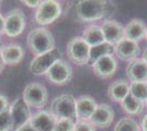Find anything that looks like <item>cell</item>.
<instances>
[{"label": "cell", "mask_w": 147, "mask_h": 131, "mask_svg": "<svg viewBox=\"0 0 147 131\" xmlns=\"http://www.w3.org/2000/svg\"><path fill=\"white\" fill-rule=\"evenodd\" d=\"M115 5L104 0H80L75 6V15L81 23L94 22L113 14Z\"/></svg>", "instance_id": "1"}, {"label": "cell", "mask_w": 147, "mask_h": 131, "mask_svg": "<svg viewBox=\"0 0 147 131\" xmlns=\"http://www.w3.org/2000/svg\"><path fill=\"white\" fill-rule=\"evenodd\" d=\"M28 46L31 51L37 56L49 53L55 48V39L49 29L40 26L33 29L28 35Z\"/></svg>", "instance_id": "2"}, {"label": "cell", "mask_w": 147, "mask_h": 131, "mask_svg": "<svg viewBox=\"0 0 147 131\" xmlns=\"http://www.w3.org/2000/svg\"><path fill=\"white\" fill-rule=\"evenodd\" d=\"M56 119H70L76 118V98L70 94H61L52 100L51 110Z\"/></svg>", "instance_id": "3"}, {"label": "cell", "mask_w": 147, "mask_h": 131, "mask_svg": "<svg viewBox=\"0 0 147 131\" xmlns=\"http://www.w3.org/2000/svg\"><path fill=\"white\" fill-rule=\"evenodd\" d=\"M67 56L69 60L77 66L89 65L90 46L81 36H75L67 44Z\"/></svg>", "instance_id": "4"}, {"label": "cell", "mask_w": 147, "mask_h": 131, "mask_svg": "<svg viewBox=\"0 0 147 131\" xmlns=\"http://www.w3.org/2000/svg\"><path fill=\"white\" fill-rule=\"evenodd\" d=\"M21 97L29 107L42 108L47 104L49 92L42 83L32 82L24 87Z\"/></svg>", "instance_id": "5"}, {"label": "cell", "mask_w": 147, "mask_h": 131, "mask_svg": "<svg viewBox=\"0 0 147 131\" xmlns=\"http://www.w3.org/2000/svg\"><path fill=\"white\" fill-rule=\"evenodd\" d=\"M61 14V5L56 0L41 1L34 13V19L42 26L54 23Z\"/></svg>", "instance_id": "6"}, {"label": "cell", "mask_w": 147, "mask_h": 131, "mask_svg": "<svg viewBox=\"0 0 147 131\" xmlns=\"http://www.w3.org/2000/svg\"><path fill=\"white\" fill-rule=\"evenodd\" d=\"M61 59V51L57 48H54L49 53L35 56L30 63L29 70L34 75H45L51 67Z\"/></svg>", "instance_id": "7"}, {"label": "cell", "mask_w": 147, "mask_h": 131, "mask_svg": "<svg viewBox=\"0 0 147 131\" xmlns=\"http://www.w3.org/2000/svg\"><path fill=\"white\" fill-rule=\"evenodd\" d=\"M46 79L54 85L63 86L66 85L73 78V70L65 60H57L49 71L46 72Z\"/></svg>", "instance_id": "8"}, {"label": "cell", "mask_w": 147, "mask_h": 131, "mask_svg": "<svg viewBox=\"0 0 147 131\" xmlns=\"http://www.w3.org/2000/svg\"><path fill=\"white\" fill-rule=\"evenodd\" d=\"M25 15L19 8L9 11L5 18V34L8 37H17L25 29Z\"/></svg>", "instance_id": "9"}, {"label": "cell", "mask_w": 147, "mask_h": 131, "mask_svg": "<svg viewBox=\"0 0 147 131\" xmlns=\"http://www.w3.org/2000/svg\"><path fill=\"white\" fill-rule=\"evenodd\" d=\"M9 112L11 115V118H12L14 130H17L20 127L28 124L32 117L29 106L25 104L22 97H18L16 100H13V103L9 107Z\"/></svg>", "instance_id": "10"}, {"label": "cell", "mask_w": 147, "mask_h": 131, "mask_svg": "<svg viewBox=\"0 0 147 131\" xmlns=\"http://www.w3.org/2000/svg\"><path fill=\"white\" fill-rule=\"evenodd\" d=\"M94 74L100 79H110L117 70V61L113 55L99 58L91 66Z\"/></svg>", "instance_id": "11"}, {"label": "cell", "mask_w": 147, "mask_h": 131, "mask_svg": "<svg viewBox=\"0 0 147 131\" xmlns=\"http://www.w3.org/2000/svg\"><path fill=\"white\" fill-rule=\"evenodd\" d=\"M101 29L103 32L104 39L107 43L115 46L119 42H121L123 38H125V30L119 21L117 20H107L104 21Z\"/></svg>", "instance_id": "12"}, {"label": "cell", "mask_w": 147, "mask_h": 131, "mask_svg": "<svg viewBox=\"0 0 147 131\" xmlns=\"http://www.w3.org/2000/svg\"><path fill=\"white\" fill-rule=\"evenodd\" d=\"M141 53V48L137 42L131 41L127 38H123L121 42L114 46V54L123 61H133L137 59Z\"/></svg>", "instance_id": "13"}, {"label": "cell", "mask_w": 147, "mask_h": 131, "mask_svg": "<svg viewBox=\"0 0 147 131\" xmlns=\"http://www.w3.org/2000/svg\"><path fill=\"white\" fill-rule=\"evenodd\" d=\"M98 104L90 95H81L76 98V118L78 120L89 121L94 114Z\"/></svg>", "instance_id": "14"}, {"label": "cell", "mask_w": 147, "mask_h": 131, "mask_svg": "<svg viewBox=\"0 0 147 131\" xmlns=\"http://www.w3.org/2000/svg\"><path fill=\"white\" fill-rule=\"evenodd\" d=\"M0 58L5 66H17L24 58V50L19 44H8L1 46Z\"/></svg>", "instance_id": "15"}, {"label": "cell", "mask_w": 147, "mask_h": 131, "mask_svg": "<svg viewBox=\"0 0 147 131\" xmlns=\"http://www.w3.org/2000/svg\"><path fill=\"white\" fill-rule=\"evenodd\" d=\"M114 119V110L113 108L108 104H99L94 114L90 118V122L94 127L99 128H108L112 125Z\"/></svg>", "instance_id": "16"}, {"label": "cell", "mask_w": 147, "mask_h": 131, "mask_svg": "<svg viewBox=\"0 0 147 131\" xmlns=\"http://www.w3.org/2000/svg\"><path fill=\"white\" fill-rule=\"evenodd\" d=\"M29 122L36 131H54L56 118L49 110H41L34 114Z\"/></svg>", "instance_id": "17"}, {"label": "cell", "mask_w": 147, "mask_h": 131, "mask_svg": "<svg viewBox=\"0 0 147 131\" xmlns=\"http://www.w3.org/2000/svg\"><path fill=\"white\" fill-rule=\"evenodd\" d=\"M125 71L131 82H147V63L143 58L129 63Z\"/></svg>", "instance_id": "18"}, {"label": "cell", "mask_w": 147, "mask_h": 131, "mask_svg": "<svg viewBox=\"0 0 147 131\" xmlns=\"http://www.w3.org/2000/svg\"><path fill=\"white\" fill-rule=\"evenodd\" d=\"M124 30H125V38L138 43L141 39L145 38L146 36L147 26L143 20L133 19L126 24Z\"/></svg>", "instance_id": "19"}, {"label": "cell", "mask_w": 147, "mask_h": 131, "mask_svg": "<svg viewBox=\"0 0 147 131\" xmlns=\"http://www.w3.org/2000/svg\"><path fill=\"white\" fill-rule=\"evenodd\" d=\"M129 94V83L126 80H117L108 88V96L113 102L121 103L127 95Z\"/></svg>", "instance_id": "20"}, {"label": "cell", "mask_w": 147, "mask_h": 131, "mask_svg": "<svg viewBox=\"0 0 147 131\" xmlns=\"http://www.w3.org/2000/svg\"><path fill=\"white\" fill-rule=\"evenodd\" d=\"M81 37L85 39V42L90 47H94V46H98L100 44L105 43L101 26L96 24H91L89 26H87L86 29L84 30V32H82V36Z\"/></svg>", "instance_id": "21"}, {"label": "cell", "mask_w": 147, "mask_h": 131, "mask_svg": "<svg viewBox=\"0 0 147 131\" xmlns=\"http://www.w3.org/2000/svg\"><path fill=\"white\" fill-rule=\"evenodd\" d=\"M114 54V46L109 43L100 44L98 46L94 47H90V60H89V65L92 66L93 63L98 60L99 58L103 56H108V55H113Z\"/></svg>", "instance_id": "22"}, {"label": "cell", "mask_w": 147, "mask_h": 131, "mask_svg": "<svg viewBox=\"0 0 147 131\" xmlns=\"http://www.w3.org/2000/svg\"><path fill=\"white\" fill-rule=\"evenodd\" d=\"M121 107H122L123 110L126 114L135 116V115H138V114L142 112L143 108H144V103H142L138 100H136L134 96H132L131 94H129L121 102Z\"/></svg>", "instance_id": "23"}, {"label": "cell", "mask_w": 147, "mask_h": 131, "mask_svg": "<svg viewBox=\"0 0 147 131\" xmlns=\"http://www.w3.org/2000/svg\"><path fill=\"white\" fill-rule=\"evenodd\" d=\"M129 94L136 100L144 103L147 100V82H131Z\"/></svg>", "instance_id": "24"}, {"label": "cell", "mask_w": 147, "mask_h": 131, "mask_svg": "<svg viewBox=\"0 0 147 131\" xmlns=\"http://www.w3.org/2000/svg\"><path fill=\"white\" fill-rule=\"evenodd\" d=\"M113 131H141L140 125L133 118H122L117 121Z\"/></svg>", "instance_id": "25"}, {"label": "cell", "mask_w": 147, "mask_h": 131, "mask_svg": "<svg viewBox=\"0 0 147 131\" xmlns=\"http://www.w3.org/2000/svg\"><path fill=\"white\" fill-rule=\"evenodd\" d=\"M13 129L12 118L9 109L0 114V131H11Z\"/></svg>", "instance_id": "26"}, {"label": "cell", "mask_w": 147, "mask_h": 131, "mask_svg": "<svg viewBox=\"0 0 147 131\" xmlns=\"http://www.w3.org/2000/svg\"><path fill=\"white\" fill-rule=\"evenodd\" d=\"M75 121L70 119H56L54 131H74Z\"/></svg>", "instance_id": "27"}, {"label": "cell", "mask_w": 147, "mask_h": 131, "mask_svg": "<svg viewBox=\"0 0 147 131\" xmlns=\"http://www.w3.org/2000/svg\"><path fill=\"white\" fill-rule=\"evenodd\" d=\"M74 131H96V127L92 125L90 121L78 120L75 124V129H74Z\"/></svg>", "instance_id": "28"}, {"label": "cell", "mask_w": 147, "mask_h": 131, "mask_svg": "<svg viewBox=\"0 0 147 131\" xmlns=\"http://www.w3.org/2000/svg\"><path fill=\"white\" fill-rule=\"evenodd\" d=\"M9 107H10V105H9L8 98H7L5 95H1L0 94V114L7 112L9 109Z\"/></svg>", "instance_id": "29"}, {"label": "cell", "mask_w": 147, "mask_h": 131, "mask_svg": "<svg viewBox=\"0 0 147 131\" xmlns=\"http://www.w3.org/2000/svg\"><path fill=\"white\" fill-rule=\"evenodd\" d=\"M22 2L24 3L25 6L29 7V8H35V9L41 3V1H38V0H23Z\"/></svg>", "instance_id": "30"}, {"label": "cell", "mask_w": 147, "mask_h": 131, "mask_svg": "<svg viewBox=\"0 0 147 131\" xmlns=\"http://www.w3.org/2000/svg\"><path fill=\"white\" fill-rule=\"evenodd\" d=\"M14 131H36V130L31 126L30 122H28V124H25V125H23L22 127H20L19 129H17V130Z\"/></svg>", "instance_id": "31"}, {"label": "cell", "mask_w": 147, "mask_h": 131, "mask_svg": "<svg viewBox=\"0 0 147 131\" xmlns=\"http://www.w3.org/2000/svg\"><path fill=\"white\" fill-rule=\"evenodd\" d=\"M5 34V18L0 13V35Z\"/></svg>", "instance_id": "32"}, {"label": "cell", "mask_w": 147, "mask_h": 131, "mask_svg": "<svg viewBox=\"0 0 147 131\" xmlns=\"http://www.w3.org/2000/svg\"><path fill=\"white\" fill-rule=\"evenodd\" d=\"M142 129L143 131H147V114L142 119Z\"/></svg>", "instance_id": "33"}, {"label": "cell", "mask_w": 147, "mask_h": 131, "mask_svg": "<svg viewBox=\"0 0 147 131\" xmlns=\"http://www.w3.org/2000/svg\"><path fill=\"white\" fill-rule=\"evenodd\" d=\"M143 59L146 61V63H147V48L145 50H144V54H143Z\"/></svg>", "instance_id": "34"}, {"label": "cell", "mask_w": 147, "mask_h": 131, "mask_svg": "<svg viewBox=\"0 0 147 131\" xmlns=\"http://www.w3.org/2000/svg\"><path fill=\"white\" fill-rule=\"evenodd\" d=\"M3 68H5V63H2V60H1V58H0V72L3 70Z\"/></svg>", "instance_id": "35"}, {"label": "cell", "mask_w": 147, "mask_h": 131, "mask_svg": "<svg viewBox=\"0 0 147 131\" xmlns=\"http://www.w3.org/2000/svg\"><path fill=\"white\" fill-rule=\"evenodd\" d=\"M145 38H146V42H147V31H146V36H145Z\"/></svg>", "instance_id": "36"}, {"label": "cell", "mask_w": 147, "mask_h": 131, "mask_svg": "<svg viewBox=\"0 0 147 131\" xmlns=\"http://www.w3.org/2000/svg\"><path fill=\"white\" fill-rule=\"evenodd\" d=\"M145 103H146V107H147V100H146V102H145Z\"/></svg>", "instance_id": "37"}, {"label": "cell", "mask_w": 147, "mask_h": 131, "mask_svg": "<svg viewBox=\"0 0 147 131\" xmlns=\"http://www.w3.org/2000/svg\"><path fill=\"white\" fill-rule=\"evenodd\" d=\"M0 5H1V1H0Z\"/></svg>", "instance_id": "38"}, {"label": "cell", "mask_w": 147, "mask_h": 131, "mask_svg": "<svg viewBox=\"0 0 147 131\" xmlns=\"http://www.w3.org/2000/svg\"><path fill=\"white\" fill-rule=\"evenodd\" d=\"M0 49H1V46H0Z\"/></svg>", "instance_id": "39"}]
</instances>
